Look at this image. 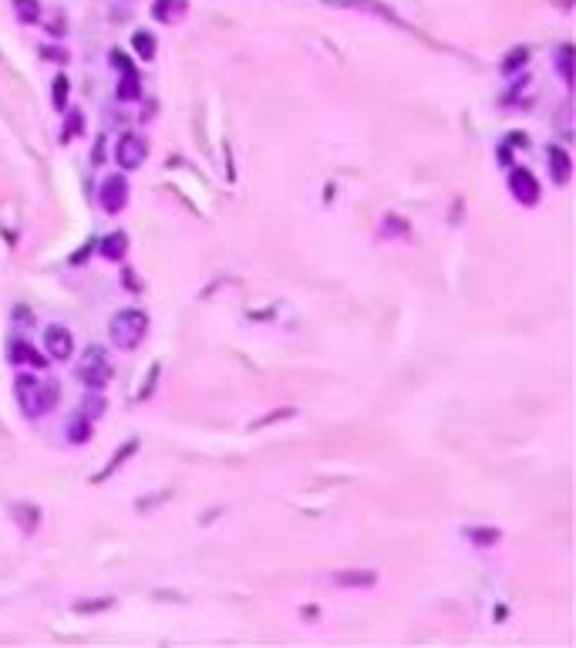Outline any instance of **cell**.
Returning <instances> with one entry per match:
<instances>
[{
	"label": "cell",
	"mask_w": 576,
	"mask_h": 648,
	"mask_svg": "<svg viewBox=\"0 0 576 648\" xmlns=\"http://www.w3.org/2000/svg\"><path fill=\"white\" fill-rule=\"evenodd\" d=\"M14 11H17V20H20V24H34L37 14H41V4H37V0H14Z\"/></svg>",
	"instance_id": "14"
},
{
	"label": "cell",
	"mask_w": 576,
	"mask_h": 648,
	"mask_svg": "<svg viewBox=\"0 0 576 648\" xmlns=\"http://www.w3.org/2000/svg\"><path fill=\"white\" fill-rule=\"evenodd\" d=\"M185 0H155L152 4V14H155V20H162V24H176V20H182L185 17Z\"/></svg>",
	"instance_id": "9"
},
{
	"label": "cell",
	"mask_w": 576,
	"mask_h": 648,
	"mask_svg": "<svg viewBox=\"0 0 576 648\" xmlns=\"http://www.w3.org/2000/svg\"><path fill=\"white\" fill-rule=\"evenodd\" d=\"M469 537H472V540H479L482 547H492V544L499 540V530H469Z\"/></svg>",
	"instance_id": "21"
},
{
	"label": "cell",
	"mask_w": 576,
	"mask_h": 648,
	"mask_svg": "<svg viewBox=\"0 0 576 648\" xmlns=\"http://www.w3.org/2000/svg\"><path fill=\"white\" fill-rule=\"evenodd\" d=\"M64 102H68V78L58 75V78H54V108H58V112H64Z\"/></svg>",
	"instance_id": "19"
},
{
	"label": "cell",
	"mask_w": 576,
	"mask_h": 648,
	"mask_svg": "<svg viewBox=\"0 0 576 648\" xmlns=\"http://www.w3.org/2000/svg\"><path fill=\"white\" fill-rule=\"evenodd\" d=\"M132 44H135L138 58H145V61H152V58H155V37H152V34L138 31L135 37H132Z\"/></svg>",
	"instance_id": "16"
},
{
	"label": "cell",
	"mask_w": 576,
	"mask_h": 648,
	"mask_svg": "<svg viewBox=\"0 0 576 648\" xmlns=\"http://www.w3.org/2000/svg\"><path fill=\"white\" fill-rule=\"evenodd\" d=\"M125 250H128V236L125 233H108L105 240H102V253H105L108 260H121Z\"/></svg>",
	"instance_id": "12"
},
{
	"label": "cell",
	"mask_w": 576,
	"mask_h": 648,
	"mask_svg": "<svg viewBox=\"0 0 576 648\" xmlns=\"http://www.w3.org/2000/svg\"><path fill=\"white\" fill-rule=\"evenodd\" d=\"M145 155H149V145L138 136H121L118 145H115V159H118L121 169H138L145 162Z\"/></svg>",
	"instance_id": "5"
},
{
	"label": "cell",
	"mask_w": 576,
	"mask_h": 648,
	"mask_svg": "<svg viewBox=\"0 0 576 648\" xmlns=\"http://www.w3.org/2000/svg\"><path fill=\"white\" fill-rule=\"evenodd\" d=\"M145 331H149V314L138 308H125L118 311L111 324H108V335H111V344L118 348V352H135L142 338H145Z\"/></svg>",
	"instance_id": "2"
},
{
	"label": "cell",
	"mask_w": 576,
	"mask_h": 648,
	"mask_svg": "<svg viewBox=\"0 0 576 648\" xmlns=\"http://www.w3.org/2000/svg\"><path fill=\"white\" fill-rule=\"evenodd\" d=\"M526 61H529V51H526V47H513V51H509V58L502 61V71H505V75H513L515 68H526Z\"/></svg>",
	"instance_id": "18"
},
{
	"label": "cell",
	"mask_w": 576,
	"mask_h": 648,
	"mask_svg": "<svg viewBox=\"0 0 576 648\" xmlns=\"http://www.w3.org/2000/svg\"><path fill=\"white\" fill-rule=\"evenodd\" d=\"M135 449H138V443H135V439H132V443H128V446L121 449V452H115V460H111V466H108L105 473H102V476H94V479H105V476H108V473H111V469H115V466H121V460H125V456H132V452H135Z\"/></svg>",
	"instance_id": "20"
},
{
	"label": "cell",
	"mask_w": 576,
	"mask_h": 648,
	"mask_svg": "<svg viewBox=\"0 0 576 648\" xmlns=\"http://www.w3.org/2000/svg\"><path fill=\"white\" fill-rule=\"evenodd\" d=\"M509 189H513V196L522 206H536L539 203V183H536V176L529 169H513L509 172Z\"/></svg>",
	"instance_id": "8"
},
{
	"label": "cell",
	"mask_w": 576,
	"mask_h": 648,
	"mask_svg": "<svg viewBox=\"0 0 576 648\" xmlns=\"http://www.w3.org/2000/svg\"><path fill=\"white\" fill-rule=\"evenodd\" d=\"M14 392H17V402H20V409H24V416H41L47 409H54V402H58V382L54 378H37V375H30V371H20L14 382Z\"/></svg>",
	"instance_id": "1"
},
{
	"label": "cell",
	"mask_w": 576,
	"mask_h": 648,
	"mask_svg": "<svg viewBox=\"0 0 576 648\" xmlns=\"http://www.w3.org/2000/svg\"><path fill=\"white\" fill-rule=\"evenodd\" d=\"M68 436H71V443H85V439L91 436V419H88V416L71 419V426H68Z\"/></svg>",
	"instance_id": "17"
},
{
	"label": "cell",
	"mask_w": 576,
	"mask_h": 648,
	"mask_svg": "<svg viewBox=\"0 0 576 648\" xmlns=\"http://www.w3.org/2000/svg\"><path fill=\"white\" fill-rule=\"evenodd\" d=\"M125 203H128V179L111 172L102 183V206H105V213H121Z\"/></svg>",
	"instance_id": "6"
},
{
	"label": "cell",
	"mask_w": 576,
	"mask_h": 648,
	"mask_svg": "<svg viewBox=\"0 0 576 648\" xmlns=\"http://www.w3.org/2000/svg\"><path fill=\"white\" fill-rule=\"evenodd\" d=\"M111 64H115V71L121 75L118 98H121V102H135L138 95H142V88H138V71L132 68L128 54H121V51H111Z\"/></svg>",
	"instance_id": "4"
},
{
	"label": "cell",
	"mask_w": 576,
	"mask_h": 648,
	"mask_svg": "<svg viewBox=\"0 0 576 648\" xmlns=\"http://www.w3.org/2000/svg\"><path fill=\"white\" fill-rule=\"evenodd\" d=\"M556 68H560V75H563V85H573V44H563L560 47Z\"/></svg>",
	"instance_id": "13"
},
{
	"label": "cell",
	"mask_w": 576,
	"mask_h": 648,
	"mask_svg": "<svg viewBox=\"0 0 576 648\" xmlns=\"http://www.w3.org/2000/svg\"><path fill=\"white\" fill-rule=\"evenodd\" d=\"M549 152V162H553V172H556V183H570V152L563 149V145H549L546 149Z\"/></svg>",
	"instance_id": "10"
},
{
	"label": "cell",
	"mask_w": 576,
	"mask_h": 648,
	"mask_svg": "<svg viewBox=\"0 0 576 648\" xmlns=\"http://www.w3.org/2000/svg\"><path fill=\"white\" fill-rule=\"evenodd\" d=\"M333 584H337V587H371V584H378V574H374V571L333 574Z\"/></svg>",
	"instance_id": "11"
},
{
	"label": "cell",
	"mask_w": 576,
	"mask_h": 648,
	"mask_svg": "<svg viewBox=\"0 0 576 648\" xmlns=\"http://www.w3.org/2000/svg\"><path fill=\"white\" fill-rule=\"evenodd\" d=\"M108 375H111V368H108L105 352L102 348H88V355L81 358V365H78V378L91 388H102L108 382Z\"/></svg>",
	"instance_id": "3"
},
{
	"label": "cell",
	"mask_w": 576,
	"mask_h": 648,
	"mask_svg": "<svg viewBox=\"0 0 576 648\" xmlns=\"http://www.w3.org/2000/svg\"><path fill=\"white\" fill-rule=\"evenodd\" d=\"M11 352H14V355H11V361H30V365H37V368L44 365V358L34 355V348H30V344H24V341H14V344H11Z\"/></svg>",
	"instance_id": "15"
},
{
	"label": "cell",
	"mask_w": 576,
	"mask_h": 648,
	"mask_svg": "<svg viewBox=\"0 0 576 648\" xmlns=\"http://www.w3.org/2000/svg\"><path fill=\"white\" fill-rule=\"evenodd\" d=\"M44 348L51 358H58V361H64V358L75 355V338H71V331L64 328V324H47L44 328Z\"/></svg>",
	"instance_id": "7"
}]
</instances>
